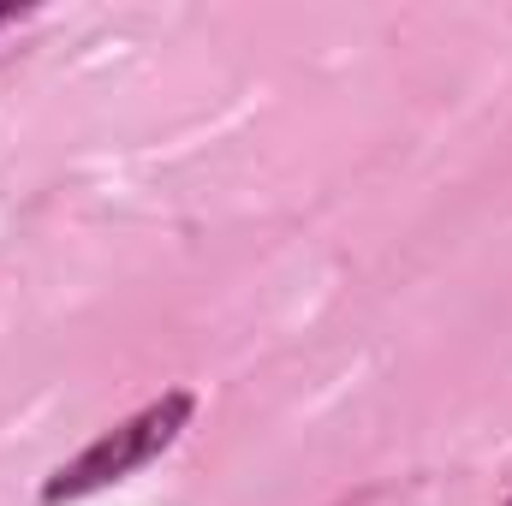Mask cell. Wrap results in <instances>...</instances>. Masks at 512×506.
<instances>
[{
  "label": "cell",
  "mask_w": 512,
  "mask_h": 506,
  "mask_svg": "<svg viewBox=\"0 0 512 506\" xmlns=\"http://www.w3.org/2000/svg\"><path fill=\"white\" fill-rule=\"evenodd\" d=\"M191 411H197V393L173 387V393L149 399L143 411L120 417L114 429H102L90 447H78V453H72V459L42 483V506L90 501V495H102V489H114V483L137 477L143 465H155V459H161V453L191 429Z\"/></svg>",
  "instance_id": "cell-1"
},
{
  "label": "cell",
  "mask_w": 512,
  "mask_h": 506,
  "mask_svg": "<svg viewBox=\"0 0 512 506\" xmlns=\"http://www.w3.org/2000/svg\"><path fill=\"white\" fill-rule=\"evenodd\" d=\"M18 18V6H0V24H12Z\"/></svg>",
  "instance_id": "cell-2"
},
{
  "label": "cell",
  "mask_w": 512,
  "mask_h": 506,
  "mask_svg": "<svg viewBox=\"0 0 512 506\" xmlns=\"http://www.w3.org/2000/svg\"><path fill=\"white\" fill-rule=\"evenodd\" d=\"M507 506H512V495H507Z\"/></svg>",
  "instance_id": "cell-3"
}]
</instances>
